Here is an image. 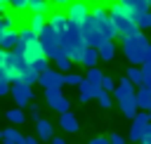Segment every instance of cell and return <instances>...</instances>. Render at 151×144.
<instances>
[{"instance_id": "obj_38", "label": "cell", "mask_w": 151, "mask_h": 144, "mask_svg": "<svg viewBox=\"0 0 151 144\" xmlns=\"http://www.w3.org/2000/svg\"><path fill=\"white\" fill-rule=\"evenodd\" d=\"M31 118H33L35 123L40 120V111H38V106H31Z\"/></svg>"}, {"instance_id": "obj_34", "label": "cell", "mask_w": 151, "mask_h": 144, "mask_svg": "<svg viewBox=\"0 0 151 144\" xmlns=\"http://www.w3.org/2000/svg\"><path fill=\"white\" fill-rule=\"evenodd\" d=\"M9 7L14 12H24V9H28V0H9Z\"/></svg>"}, {"instance_id": "obj_29", "label": "cell", "mask_w": 151, "mask_h": 144, "mask_svg": "<svg viewBox=\"0 0 151 144\" xmlns=\"http://www.w3.org/2000/svg\"><path fill=\"white\" fill-rule=\"evenodd\" d=\"M7 120H9V123H14V125H21V123L26 120V116H24L21 106H19V109H9V111H7Z\"/></svg>"}, {"instance_id": "obj_42", "label": "cell", "mask_w": 151, "mask_h": 144, "mask_svg": "<svg viewBox=\"0 0 151 144\" xmlns=\"http://www.w3.org/2000/svg\"><path fill=\"white\" fill-rule=\"evenodd\" d=\"M146 61H151V47L146 50Z\"/></svg>"}, {"instance_id": "obj_28", "label": "cell", "mask_w": 151, "mask_h": 144, "mask_svg": "<svg viewBox=\"0 0 151 144\" xmlns=\"http://www.w3.org/2000/svg\"><path fill=\"white\" fill-rule=\"evenodd\" d=\"M85 78L90 80V83H94V85H99L101 87V80H104V73L97 68V66H92V68H87V73H85Z\"/></svg>"}, {"instance_id": "obj_18", "label": "cell", "mask_w": 151, "mask_h": 144, "mask_svg": "<svg viewBox=\"0 0 151 144\" xmlns=\"http://www.w3.org/2000/svg\"><path fill=\"white\" fill-rule=\"evenodd\" d=\"M120 2H123L125 7H130V9L134 12V17L151 9V0H120Z\"/></svg>"}, {"instance_id": "obj_7", "label": "cell", "mask_w": 151, "mask_h": 144, "mask_svg": "<svg viewBox=\"0 0 151 144\" xmlns=\"http://www.w3.org/2000/svg\"><path fill=\"white\" fill-rule=\"evenodd\" d=\"M38 85L42 90H47V87H64L66 85V73L64 71H57V68H47L45 73H40Z\"/></svg>"}, {"instance_id": "obj_5", "label": "cell", "mask_w": 151, "mask_h": 144, "mask_svg": "<svg viewBox=\"0 0 151 144\" xmlns=\"http://www.w3.org/2000/svg\"><path fill=\"white\" fill-rule=\"evenodd\" d=\"M80 31H83L85 42H87V45H92V47H99V45H104V42L109 40V38L104 35V31L99 28V24L94 21V17H92V14L80 24Z\"/></svg>"}, {"instance_id": "obj_16", "label": "cell", "mask_w": 151, "mask_h": 144, "mask_svg": "<svg viewBox=\"0 0 151 144\" xmlns=\"http://www.w3.org/2000/svg\"><path fill=\"white\" fill-rule=\"evenodd\" d=\"M59 127L66 130V132H78V118L71 111H64L61 118H59Z\"/></svg>"}, {"instance_id": "obj_36", "label": "cell", "mask_w": 151, "mask_h": 144, "mask_svg": "<svg viewBox=\"0 0 151 144\" xmlns=\"http://www.w3.org/2000/svg\"><path fill=\"white\" fill-rule=\"evenodd\" d=\"M111 144H125V137L118 135V132H113V135H111Z\"/></svg>"}, {"instance_id": "obj_24", "label": "cell", "mask_w": 151, "mask_h": 144, "mask_svg": "<svg viewBox=\"0 0 151 144\" xmlns=\"http://www.w3.org/2000/svg\"><path fill=\"white\" fill-rule=\"evenodd\" d=\"M28 26H31L35 33H40V31L47 26V14H31V17H28Z\"/></svg>"}, {"instance_id": "obj_3", "label": "cell", "mask_w": 151, "mask_h": 144, "mask_svg": "<svg viewBox=\"0 0 151 144\" xmlns=\"http://www.w3.org/2000/svg\"><path fill=\"white\" fill-rule=\"evenodd\" d=\"M61 40H64V52L73 59V61H80V54L85 50V38H83V31H80V24L71 21L68 28L61 33Z\"/></svg>"}, {"instance_id": "obj_22", "label": "cell", "mask_w": 151, "mask_h": 144, "mask_svg": "<svg viewBox=\"0 0 151 144\" xmlns=\"http://www.w3.org/2000/svg\"><path fill=\"white\" fill-rule=\"evenodd\" d=\"M144 135H146V125H142V123H134V120H132V127H130L127 139H130V142H144Z\"/></svg>"}, {"instance_id": "obj_31", "label": "cell", "mask_w": 151, "mask_h": 144, "mask_svg": "<svg viewBox=\"0 0 151 144\" xmlns=\"http://www.w3.org/2000/svg\"><path fill=\"white\" fill-rule=\"evenodd\" d=\"M31 66H33L38 73H45V71L50 68V57H42V59H38V61H33Z\"/></svg>"}, {"instance_id": "obj_15", "label": "cell", "mask_w": 151, "mask_h": 144, "mask_svg": "<svg viewBox=\"0 0 151 144\" xmlns=\"http://www.w3.org/2000/svg\"><path fill=\"white\" fill-rule=\"evenodd\" d=\"M99 59H101V57H99V50L92 47V45H85V50H83V54H80V64L87 66V68H92V66H97Z\"/></svg>"}, {"instance_id": "obj_40", "label": "cell", "mask_w": 151, "mask_h": 144, "mask_svg": "<svg viewBox=\"0 0 151 144\" xmlns=\"http://www.w3.org/2000/svg\"><path fill=\"white\" fill-rule=\"evenodd\" d=\"M50 142H52V144H66V142H64L61 137H54V139H50Z\"/></svg>"}, {"instance_id": "obj_8", "label": "cell", "mask_w": 151, "mask_h": 144, "mask_svg": "<svg viewBox=\"0 0 151 144\" xmlns=\"http://www.w3.org/2000/svg\"><path fill=\"white\" fill-rule=\"evenodd\" d=\"M12 97H14V102H17V106H28L31 104V99H33V90H31V85L28 83H21V80H17V83H12V92H9Z\"/></svg>"}, {"instance_id": "obj_19", "label": "cell", "mask_w": 151, "mask_h": 144, "mask_svg": "<svg viewBox=\"0 0 151 144\" xmlns=\"http://www.w3.org/2000/svg\"><path fill=\"white\" fill-rule=\"evenodd\" d=\"M2 142L5 144H26V137L19 135V130L7 127V130H2Z\"/></svg>"}, {"instance_id": "obj_20", "label": "cell", "mask_w": 151, "mask_h": 144, "mask_svg": "<svg viewBox=\"0 0 151 144\" xmlns=\"http://www.w3.org/2000/svg\"><path fill=\"white\" fill-rule=\"evenodd\" d=\"M125 76L139 87V85H144V71H142V66H134V64H130V68L125 71Z\"/></svg>"}, {"instance_id": "obj_30", "label": "cell", "mask_w": 151, "mask_h": 144, "mask_svg": "<svg viewBox=\"0 0 151 144\" xmlns=\"http://www.w3.org/2000/svg\"><path fill=\"white\" fill-rule=\"evenodd\" d=\"M134 19H137V24H139V28H142V31H144V28H151V9H149V12L137 14Z\"/></svg>"}, {"instance_id": "obj_17", "label": "cell", "mask_w": 151, "mask_h": 144, "mask_svg": "<svg viewBox=\"0 0 151 144\" xmlns=\"http://www.w3.org/2000/svg\"><path fill=\"white\" fill-rule=\"evenodd\" d=\"M52 5H54L52 0H28V12L31 14H50Z\"/></svg>"}, {"instance_id": "obj_12", "label": "cell", "mask_w": 151, "mask_h": 144, "mask_svg": "<svg viewBox=\"0 0 151 144\" xmlns=\"http://www.w3.org/2000/svg\"><path fill=\"white\" fill-rule=\"evenodd\" d=\"M118 104H120L123 116H125V118H130V120H134V116L139 113V102H137V94H134V97H127V99H123V102H118Z\"/></svg>"}, {"instance_id": "obj_39", "label": "cell", "mask_w": 151, "mask_h": 144, "mask_svg": "<svg viewBox=\"0 0 151 144\" xmlns=\"http://www.w3.org/2000/svg\"><path fill=\"white\" fill-rule=\"evenodd\" d=\"M52 2H54L57 7H68V5L73 2V0H52Z\"/></svg>"}, {"instance_id": "obj_43", "label": "cell", "mask_w": 151, "mask_h": 144, "mask_svg": "<svg viewBox=\"0 0 151 144\" xmlns=\"http://www.w3.org/2000/svg\"><path fill=\"white\" fill-rule=\"evenodd\" d=\"M142 144H151V137H146V139H144V142H142Z\"/></svg>"}, {"instance_id": "obj_35", "label": "cell", "mask_w": 151, "mask_h": 144, "mask_svg": "<svg viewBox=\"0 0 151 144\" xmlns=\"http://www.w3.org/2000/svg\"><path fill=\"white\" fill-rule=\"evenodd\" d=\"M101 90H106V92H113V78L104 76V80H101Z\"/></svg>"}, {"instance_id": "obj_44", "label": "cell", "mask_w": 151, "mask_h": 144, "mask_svg": "<svg viewBox=\"0 0 151 144\" xmlns=\"http://www.w3.org/2000/svg\"><path fill=\"white\" fill-rule=\"evenodd\" d=\"M149 116H151V106H149Z\"/></svg>"}, {"instance_id": "obj_14", "label": "cell", "mask_w": 151, "mask_h": 144, "mask_svg": "<svg viewBox=\"0 0 151 144\" xmlns=\"http://www.w3.org/2000/svg\"><path fill=\"white\" fill-rule=\"evenodd\" d=\"M19 38H21L19 28L5 31V33H0V47H2V50H14V47H17V42H19Z\"/></svg>"}, {"instance_id": "obj_41", "label": "cell", "mask_w": 151, "mask_h": 144, "mask_svg": "<svg viewBox=\"0 0 151 144\" xmlns=\"http://www.w3.org/2000/svg\"><path fill=\"white\" fill-rule=\"evenodd\" d=\"M26 144H38V139L35 137H26Z\"/></svg>"}, {"instance_id": "obj_25", "label": "cell", "mask_w": 151, "mask_h": 144, "mask_svg": "<svg viewBox=\"0 0 151 144\" xmlns=\"http://www.w3.org/2000/svg\"><path fill=\"white\" fill-rule=\"evenodd\" d=\"M97 50H99V57H101L104 61H111V59L116 57V45H113V40H106V42L99 45Z\"/></svg>"}, {"instance_id": "obj_33", "label": "cell", "mask_w": 151, "mask_h": 144, "mask_svg": "<svg viewBox=\"0 0 151 144\" xmlns=\"http://www.w3.org/2000/svg\"><path fill=\"white\" fill-rule=\"evenodd\" d=\"M97 102H99V106H101V109H109V106H111V92L101 90V92H99V97H97Z\"/></svg>"}, {"instance_id": "obj_23", "label": "cell", "mask_w": 151, "mask_h": 144, "mask_svg": "<svg viewBox=\"0 0 151 144\" xmlns=\"http://www.w3.org/2000/svg\"><path fill=\"white\" fill-rule=\"evenodd\" d=\"M137 102H139V109L149 111V106H151V90L144 87V85H139L137 87Z\"/></svg>"}, {"instance_id": "obj_1", "label": "cell", "mask_w": 151, "mask_h": 144, "mask_svg": "<svg viewBox=\"0 0 151 144\" xmlns=\"http://www.w3.org/2000/svg\"><path fill=\"white\" fill-rule=\"evenodd\" d=\"M109 12H111L113 24H116V28H118V38H127V35L142 33V28H139V24H137V19H134V12H132L130 7H125L120 0L113 2Z\"/></svg>"}, {"instance_id": "obj_4", "label": "cell", "mask_w": 151, "mask_h": 144, "mask_svg": "<svg viewBox=\"0 0 151 144\" xmlns=\"http://www.w3.org/2000/svg\"><path fill=\"white\" fill-rule=\"evenodd\" d=\"M38 38H40V42H42V50H45V57H50L52 61L64 52V40H61V33L47 21V26L38 33Z\"/></svg>"}, {"instance_id": "obj_21", "label": "cell", "mask_w": 151, "mask_h": 144, "mask_svg": "<svg viewBox=\"0 0 151 144\" xmlns=\"http://www.w3.org/2000/svg\"><path fill=\"white\" fill-rule=\"evenodd\" d=\"M35 127H38V137H40V139H54V135H52V123H50V120L40 118V120L35 123Z\"/></svg>"}, {"instance_id": "obj_10", "label": "cell", "mask_w": 151, "mask_h": 144, "mask_svg": "<svg viewBox=\"0 0 151 144\" xmlns=\"http://www.w3.org/2000/svg\"><path fill=\"white\" fill-rule=\"evenodd\" d=\"M137 94V85L125 76L118 85H116V90H113V97L118 99V102H123V99H127V97H134Z\"/></svg>"}, {"instance_id": "obj_26", "label": "cell", "mask_w": 151, "mask_h": 144, "mask_svg": "<svg viewBox=\"0 0 151 144\" xmlns=\"http://www.w3.org/2000/svg\"><path fill=\"white\" fill-rule=\"evenodd\" d=\"M54 61H57V68H59V71H64V73H68V71H71V66H73V59H71L66 52H61Z\"/></svg>"}, {"instance_id": "obj_2", "label": "cell", "mask_w": 151, "mask_h": 144, "mask_svg": "<svg viewBox=\"0 0 151 144\" xmlns=\"http://www.w3.org/2000/svg\"><path fill=\"white\" fill-rule=\"evenodd\" d=\"M149 47H151V42L146 40L144 33L123 38V52H125L127 61L134 64V66H142V64L146 61V50H149Z\"/></svg>"}, {"instance_id": "obj_11", "label": "cell", "mask_w": 151, "mask_h": 144, "mask_svg": "<svg viewBox=\"0 0 151 144\" xmlns=\"http://www.w3.org/2000/svg\"><path fill=\"white\" fill-rule=\"evenodd\" d=\"M99 92H101V87L94 85V83H90L87 78H85V80L80 83V87H78V97H80V102H92V99L99 97Z\"/></svg>"}, {"instance_id": "obj_6", "label": "cell", "mask_w": 151, "mask_h": 144, "mask_svg": "<svg viewBox=\"0 0 151 144\" xmlns=\"http://www.w3.org/2000/svg\"><path fill=\"white\" fill-rule=\"evenodd\" d=\"M45 102H47L50 109H54L59 113H64V111L71 109V102L66 99V94L61 92V87H47L45 90Z\"/></svg>"}, {"instance_id": "obj_32", "label": "cell", "mask_w": 151, "mask_h": 144, "mask_svg": "<svg viewBox=\"0 0 151 144\" xmlns=\"http://www.w3.org/2000/svg\"><path fill=\"white\" fill-rule=\"evenodd\" d=\"M83 80H85V78H83L80 73H66V85H71V87H80Z\"/></svg>"}, {"instance_id": "obj_27", "label": "cell", "mask_w": 151, "mask_h": 144, "mask_svg": "<svg viewBox=\"0 0 151 144\" xmlns=\"http://www.w3.org/2000/svg\"><path fill=\"white\" fill-rule=\"evenodd\" d=\"M12 28H14V14H12V12H5V14L0 17V33L12 31Z\"/></svg>"}, {"instance_id": "obj_37", "label": "cell", "mask_w": 151, "mask_h": 144, "mask_svg": "<svg viewBox=\"0 0 151 144\" xmlns=\"http://www.w3.org/2000/svg\"><path fill=\"white\" fill-rule=\"evenodd\" d=\"M90 144H111V137H94Z\"/></svg>"}, {"instance_id": "obj_9", "label": "cell", "mask_w": 151, "mask_h": 144, "mask_svg": "<svg viewBox=\"0 0 151 144\" xmlns=\"http://www.w3.org/2000/svg\"><path fill=\"white\" fill-rule=\"evenodd\" d=\"M66 14H68V19H71V21L83 24V21L92 14V9L87 7V2H85V0H73V2L66 7Z\"/></svg>"}, {"instance_id": "obj_13", "label": "cell", "mask_w": 151, "mask_h": 144, "mask_svg": "<svg viewBox=\"0 0 151 144\" xmlns=\"http://www.w3.org/2000/svg\"><path fill=\"white\" fill-rule=\"evenodd\" d=\"M47 21H50L59 33H64V31L68 28V24H71V19H68L66 12H52V14H47Z\"/></svg>"}]
</instances>
